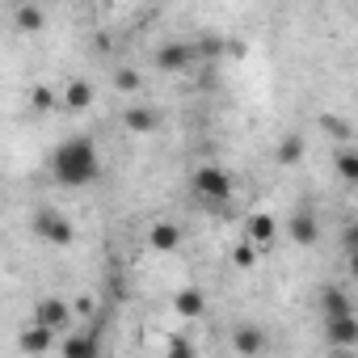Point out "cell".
Listing matches in <instances>:
<instances>
[{"label":"cell","mask_w":358,"mask_h":358,"mask_svg":"<svg viewBox=\"0 0 358 358\" xmlns=\"http://www.w3.org/2000/svg\"><path fill=\"white\" fill-rule=\"evenodd\" d=\"M114 89H118L122 97H131V93L143 89V76H139L135 68H118V72H114Z\"/></svg>","instance_id":"cell-20"},{"label":"cell","mask_w":358,"mask_h":358,"mask_svg":"<svg viewBox=\"0 0 358 358\" xmlns=\"http://www.w3.org/2000/svg\"><path fill=\"white\" fill-rule=\"evenodd\" d=\"M194 64V51L186 47V43H164L160 51H156V68L160 72H186Z\"/></svg>","instance_id":"cell-12"},{"label":"cell","mask_w":358,"mask_h":358,"mask_svg":"<svg viewBox=\"0 0 358 358\" xmlns=\"http://www.w3.org/2000/svg\"><path fill=\"white\" fill-rule=\"evenodd\" d=\"M59 354L64 358H93L97 354V337L93 333H64V341H59Z\"/></svg>","instance_id":"cell-17"},{"label":"cell","mask_w":358,"mask_h":358,"mask_svg":"<svg viewBox=\"0 0 358 358\" xmlns=\"http://www.w3.org/2000/svg\"><path fill=\"white\" fill-rule=\"evenodd\" d=\"M30 232H34L38 241H47V245H55V249H68V245L76 241L72 220H68L64 211H55V207H38V211L30 215Z\"/></svg>","instance_id":"cell-3"},{"label":"cell","mask_w":358,"mask_h":358,"mask_svg":"<svg viewBox=\"0 0 358 358\" xmlns=\"http://www.w3.org/2000/svg\"><path fill=\"white\" fill-rule=\"evenodd\" d=\"M287 236H291L299 249H312V245L320 241V224H316V215H312V211H295V215L287 220Z\"/></svg>","instance_id":"cell-9"},{"label":"cell","mask_w":358,"mask_h":358,"mask_svg":"<svg viewBox=\"0 0 358 358\" xmlns=\"http://www.w3.org/2000/svg\"><path fill=\"white\" fill-rule=\"evenodd\" d=\"M122 127H127L131 135H152V131L160 127V114H156L152 106H131V110H122Z\"/></svg>","instance_id":"cell-15"},{"label":"cell","mask_w":358,"mask_h":358,"mask_svg":"<svg viewBox=\"0 0 358 358\" xmlns=\"http://www.w3.org/2000/svg\"><path fill=\"white\" fill-rule=\"evenodd\" d=\"M333 173H337V182L358 186V148L354 143H337L333 148Z\"/></svg>","instance_id":"cell-13"},{"label":"cell","mask_w":358,"mask_h":358,"mask_svg":"<svg viewBox=\"0 0 358 358\" xmlns=\"http://www.w3.org/2000/svg\"><path fill=\"white\" fill-rule=\"evenodd\" d=\"M47 5H64V0H47Z\"/></svg>","instance_id":"cell-27"},{"label":"cell","mask_w":358,"mask_h":358,"mask_svg":"<svg viewBox=\"0 0 358 358\" xmlns=\"http://www.w3.org/2000/svg\"><path fill=\"white\" fill-rule=\"evenodd\" d=\"M34 320L47 324V329H55V333H68V329H72V308H68V299H59V295H43V299L34 303Z\"/></svg>","instance_id":"cell-4"},{"label":"cell","mask_w":358,"mask_h":358,"mask_svg":"<svg viewBox=\"0 0 358 358\" xmlns=\"http://www.w3.org/2000/svg\"><path fill=\"white\" fill-rule=\"evenodd\" d=\"M320 127H324V135H333L337 143H350V122H345V118L324 114V118H320Z\"/></svg>","instance_id":"cell-22"},{"label":"cell","mask_w":358,"mask_h":358,"mask_svg":"<svg viewBox=\"0 0 358 358\" xmlns=\"http://www.w3.org/2000/svg\"><path fill=\"white\" fill-rule=\"evenodd\" d=\"M164 350H169V354H190L194 345H190L186 337H169V341H164Z\"/></svg>","instance_id":"cell-25"},{"label":"cell","mask_w":358,"mask_h":358,"mask_svg":"<svg viewBox=\"0 0 358 358\" xmlns=\"http://www.w3.org/2000/svg\"><path fill=\"white\" fill-rule=\"evenodd\" d=\"M30 106H34V110H51V106H55V89H51V85H34Z\"/></svg>","instance_id":"cell-23"},{"label":"cell","mask_w":358,"mask_h":358,"mask_svg":"<svg viewBox=\"0 0 358 358\" xmlns=\"http://www.w3.org/2000/svg\"><path fill=\"white\" fill-rule=\"evenodd\" d=\"M257 253H262V249H257V245L245 236L241 245H232V266H241V270H253V266H257Z\"/></svg>","instance_id":"cell-21"},{"label":"cell","mask_w":358,"mask_h":358,"mask_svg":"<svg viewBox=\"0 0 358 358\" xmlns=\"http://www.w3.org/2000/svg\"><path fill=\"white\" fill-rule=\"evenodd\" d=\"M316 299H320V316H345V312H354V299L341 287H333V282H324Z\"/></svg>","instance_id":"cell-16"},{"label":"cell","mask_w":358,"mask_h":358,"mask_svg":"<svg viewBox=\"0 0 358 358\" xmlns=\"http://www.w3.org/2000/svg\"><path fill=\"white\" fill-rule=\"evenodd\" d=\"M324 341L333 350H354L358 345V316L345 312V316H324Z\"/></svg>","instance_id":"cell-5"},{"label":"cell","mask_w":358,"mask_h":358,"mask_svg":"<svg viewBox=\"0 0 358 358\" xmlns=\"http://www.w3.org/2000/svg\"><path fill=\"white\" fill-rule=\"evenodd\" d=\"M173 312L182 320H203L207 316V295L203 287H177L173 291Z\"/></svg>","instance_id":"cell-6"},{"label":"cell","mask_w":358,"mask_h":358,"mask_svg":"<svg viewBox=\"0 0 358 358\" xmlns=\"http://www.w3.org/2000/svg\"><path fill=\"white\" fill-rule=\"evenodd\" d=\"M93 97H97V93H93V80H85V76L68 80V85H64V93H59V101H64V106H68L72 114L89 110V106H93Z\"/></svg>","instance_id":"cell-14"},{"label":"cell","mask_w":358,"mask_h":358,"mask_svg":"<svg viewBox=\"0 0 358 358\" xmlns=\"http://www.w3.org/2000/svg\"><path fill=\"white\" fill-rule=\"evenodd\" d=\"M55 329H47V324H30V329H22V337H17V350L22 354H47V350H55Z\"/></svg>","instance_id":"cell-10"},{"label":"cell","mask_w":358,"mask_h":358,"mask_svg":"<svg viewBox=\"0 0 358 358\" xmlns=\"http://www.w3.org/2000/svg\"><path fill=\"white\" fill-rule=\"evenodd\" d=\"M303 148H308V143H303V135H299V131H291V135H282V139H278L274 160H278L282 169H291V164H299V160H303Z\"/></svg>","instance_id":"cell-18"},{"label":"cell","mask_w":358,"mask_h":358,"mask_svg":"<svg viewBox=\"0 0 358 358\" xmlns=\"http://www.w3.org/2000/svg\"><path fill=\"white\" fill-rule=\"evenodd\" d=\"M148 249H152V253H177V249H182V228L169 224V220L152 224V228H148Z\"/></svg>","instance_id":"cell-11"},{"label":"cell","mask_w":358,"mask_h":358,"mask_svg":"<svg viewBox=\"0 0 358 358\" xmlns=\"http://www.w3.org/2000/svg\"><path fill=\"white\" fill-rule=\"evenodd\" d=\"M232 350L245 354V358H257V354L270 350V337H266L257 324H236V329H232Z\"/></svg>","instance_id":"cell-8"},{"label":"cell","mask_w":358,"mask_h":358,"mask_svg":"<svg viewBox=\"0 0 358 358\" xmlns=\"http://www.w3.org/2000/svg\"><path fill=\"white\" fill-rule=\"evenodd\" d=\"M13 22H17V30H22V34H38V30L47 26V17H43V9H38V5H22V9L13 13Z\"/></svg>","instance_id":"cell-19"},{"label":"cell","mask_w":358,"mask_h":358,"mask_svg":"<svg viewBox=\"0 0 358 358\" xmlns=\"http://www.w3.org/2000/svg\"><path fill=\"white\" fill-rule=\"evenodd\" d=\"M51 177L68 190H85L101 177V152L93 135H68L51 148Z\"/></svg>","instance_id":"cell-1"},{"label":"cell","mask_w":358,"mask_h":358,"mask_svg":"<svg viewBox=\"0 0 358 358\" xmlns=\"http://www.w3.org/2000/svg\"><path fill=\"white\" fill-rule=\"evenodd\" d=\"M345 270H350V278L358 282V253H345Z\"/></svg>","instance_id":"cell-26"},{"label":"cell","mask_w":358,"mask_h":358,"mask_svg":"<svg viewBox=\"0 0 358 358\" xmlns=\"http://www.w3.org/2000/svg\"><path fill=\"white\" fill-rule=\"evenodd\" d=\"M341 253H358V220H350L341 228Z\"/></svg>","instance_id":"cell-24"},{"label":"cell","mask_w":358,"mask_h":358,"mask_svg":"<svg viewBox=\"0 0 358 358\" xmlns=\"http://www.w3.org/2000/svg\"><path fill=\"white\" fill-rule=\"evenodd\" d=\"M190 190H194L199 203L224 207V203L232 199V177H228V169H220V164H199V169L190 173Z\"/></svg>","instance_id":"cell-2"},{"label":"cell","mask_w":358,"mask_h":358,"mask_svg":"<svg viewBox=\"0 0 358 358\" xmlns=\"http://www.w3.org/2000/svg\"><path fill=\"white\" fill-rule=\"evenodd\" d=\"M278 220L274 215H266V211H253L249 220H245V236L257 245V249H274V241H278Z\"/></svg>","instance_id":"cell-7"}]
</instances>
